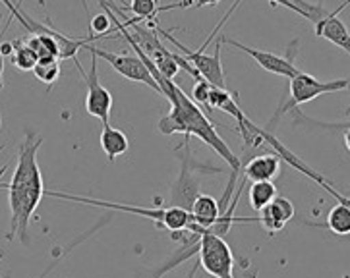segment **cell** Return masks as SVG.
<instances>
[{"instance_id":"1","label":"cell","mask_w":350,"mask_h":278,"mask_svg":"<svg viewBox=\"0 0 350 278\" xmlns=\"http://www.w3.org/2000/svg\"><path fill=\"white\" fill-rule=\"evenodd\" d=\"M41 145H43L41 135L25 132V137L18 151V165L14 170V176L6 186L8 201H10V232L6 240L18 238L23 245L29 244V234H27L29 221L45 195L43 174L37 163V153Z\"/></svg>"},{"instance_id":"2","label":"cell","mask_w":350,"mask_h":278,"mask_svg":"<svg viewBox=\"0 0 350 278\" xmlns=\"http://www.w3.org/2000/svg\"><path fill=\"white\" fill-rule=\"evenodd\" d=\"M167 91L169 93H165V97L169 99L172 111L159 120V132L165 135L182 134L198 137L205 145H209L217 155L223 156V161L230 167V170H240L242 168L240 158L230 151V147L223 141V137L217 134L215 124L188 97V93H184L174 81L170 83Z\"/></svg>"},{"instance_id":"3","label":"cell","mask_w":350,"mask_h":278,"mask_svg":"<svg viewBox=\"0 0 350 278\" xmlns=\"http://www.w3.org/2000/svg\"><path fill=\"white\" fill-rule=\"evenodd\" d=\"M45 195L49 197H57V199L76 201V203H85L91 207H101V209H109V211H120V212H132L137 217L149 219L157 224L159 228H165L169 232H184L190 223V211L180 209V207H136V205H124V203H113V201L103 199H91L85 195H74V193H64V191H53V189H45Z\"/></svg>"},{"instance_id":"4","label":"cell","mask_w":350,"mask_h":278,"mask_svg":"<svg viewBox=\"0 0 350 278\" xmlns=\"http://www.w3.org/2000/svg\"><path fill=\"white\" fill-rule=\"evenodd\" d=\"M174 153L180 161V174L170 186L169 205L190 211L196 197L202 193L200 191L202 178L207 174H219V172H223V168L204 165V163L196 161L192 155V147H190V135H184L182 143L174 149Z\"/></svg>"},{"instance_id":"5","label":"cell","mask_w":350,"mask_h":278,"mask_svg":"<svg viewBox=\"0 0 350 278\" xmlns=\"http://www.w3.org/2000/svg\"><path fill=\"white\" fill-rule=\"evenodd\" d=\"M350 89V79H331V81H319L314 76L306 74V72H298L294 78H291V99L282 105L281 109L277 111V114L273 116L271 124L267 128V132H273L275 122L281 118L284 112L294 111L296 107L310 102V100L317 99L325 93H337V91Z\"/></svg>"},{"instance_id":"6","label":"cell","mask_w":350,"mask_h":278,"mask_svg":"<svg viewBox=\"0 0 350 278\" xmlns=\"http://www.w3.org/2000/svg\"><path fill=\"white\" fill-rule=\"evenodd\" d=\"M157 33H161L165 39H169L170 43L174 46H178L180 48V53L184 55V58L192 64L198 72H200V76L207 81V83H211L213 87H219V89H226V81H225V72H223V64H221V46H223V35L221 37H217V41H215V53L213 55H207L205 51H190V48H186V46L182 45L178 39H174V35H170L169 31H165V29H161L157 27Z\"/></svg>"},{"instance_id":"7","label":"cell","mask_w":350,"mask_h":278,"mask_svg":"<svg viewBox=\"0 0 350 278\" xmlns=\"http://www.w3.org/2000/svg\"><path fill=\"white\" fill-rule=\"evenodd\" d=\"M198 263L200 267L213 278H234V257L230 247L225 242V238L215 236V234H205L202 238V247L198 253Z\"/></svg>"},{"instance_id":"8","label":"cell","mask_w":350,"mask_h":278,"mask_svg":"<svg viewBox=\"0 0 350 278\" xmlns=\"http://www.w3.org/2000/svg\"><path fill=\"white\" fill-rule=\"evenodd\" d=\"M83 48H88L97 58H103L105 62H109L122 78L130 79V81H137V83H144V85L151 87L155 93L161 95L159 83L151 76V72L147 70V66L142 62V58L137 55H130V53H109V51L97 48V46H91L90 43L83 46Z\"/></svg>"},{"instance_id":"9","label":"cell","mask_w":350,"mask_h":278,"mask_svg":"<svg viewBox=\"0 0 350 278\" xmlns=\"http://www.w3.org/2000/svg\"><path fill=\"white\" fill-rule=\"evenodd\" d=\"M91 55V68L90 72L85 74L79 62L76 66L81 70V76L85 81V87H88V97H85V111L90 112L91 116L99 118L101 124H111V112H113V95L107 87H103L99 76H97V64H99V58L90 53Z\"/></svg>"},{"instance_id":"10","label":"cell","mask_w":350,"mask_h":278,"mask_svg":"<svg viewBox=\"0 0 350 278\" xmlns=\"http://www.w3.org/2000/svg\"><path fill=\"white\" fill-rule=\"evenodd\" d=\"M223 43L234 46V48H238V51H242V53H246L248 56H252V58L258 62V66H261L265 72H269V74H275V76L294 78V76L300 72L298 68L294 66L293 56L284 58V56L273 55V53H265V51H260V48H252V46L242 45V43H238V41L230 39V37H225V35H223Z\"/></svg>"},{"instance_id":"11","label":"cell","mask_w":350,"mask_h":278,"mask_svg":"<svg viewBox=\"0 0 350 278\" xmlns=\"http://www.w3.org/2000/svg\"><path fill=\"white\" fill-rule=\"evenodd\" d=\"M349 4L350 2L347 0L340 8H337L335 12H331V14H327L323 20H319L317 23H314V27H316L317 37L327 39L329 43L337 45L340 51H345V53H349L350 55V31L349 27H347V23L339 18L340 12L345 10Z\"/></svg>"},{"instance_id":"12","label":"cell","mask_w":350,"mask_h":278,"mask_svg":"<svg viewBox=\"0 0 350 278\" xmlns=\"http://www.w3.org/2000/svg\"><path fill=\"white\" fill-rule=\"evenodd\" d=\"M294 212L296 211H294L293 201L282 197V195H277L269 205H265L261 209L258 223L263 226L265 232H281L282 228L286 226V223H291L294 219Z\"/></svg>"},{"instance_id":"13","label":"cell","mask_w":350,"mask_h":278,"mask_svg":"<svg viewBox=\"0 0 350 278\" xmlns=\"http://www.w3.org/2000/svg\"><path fill=\"white\" fill-rule=\"evenodd\" d=\"M244 172V178L248 182H265V180L277 178L279 170H281V156L273 153L265 155H256L250 158L244 167L240 168Z\"/></svg>"},{"instance_id":"14","label":"cell","mask_w":350,"mask_h":278,"mask_svg":"<svg viewBox=\"0 0 350 278\" xmlns=\"http://www.w3.org/2000/svg\"><path fill=\"white\" fill-rule=\"evenodd\" d=\"M99 143H101L103 153L107 155V158L114 163L120 155H126L130 151V141H128V135L120 130L113 128L111 124H105L103 126L101 137H99Z\"/></svg>"},{"instance_id":"15","label":"cell","mask_w":350,"mask_h":278,"mask_svg":"<svg viewBox=\"0 0 350 278\" xmlns=\"http://www.w3.org/2000/svg\"><path fill=\"white\" fill-rule=\"evenodd\" d=\"M277 197V188L271 180H265V182H252L248 191V201L250 207L254 211L260 212L265 205H269L273 199Z\"/></svg>"},{"instance_id":"16","label":"cell","mask_w":350,"mask_h":278,"mask_svg":"<svg viewBox=\"0 0 350 278\" xmlns=\"http://www.w3.org/2000/svg\"><path fill=\"white\" fill-rule=\"evenodd\" d=\"M14 53H12V62L14 66L22 72H33L37 64V55L27 45H22V41H14Z\"/></svg>"},{"instance_id":"17","label":"cell","mask_w":350,"mask_h":278,"mask_svg":"<svg viewBox=\"0 0 350 278\" xmlns=\"http://www.w3.org/2000/svg\"><path fill=\"white\" fill-rule=\"evenodd\" d=\"M107 223H109V221H103V223L95 224V226H93V228H90L88 232H83V234H81V236H79V238H76V240H74L72 244L66 245V247H64V249H62V251H60V253H58V255L55 257V259H53V263H51V265H49V267H46L45 270H43V273H41V277H39V278H46V277H49V275H51V273H53V270L57 268L58 263H60V261H62L64 257L68 255L70 251H72V249H74L76 245L81 244L83 240H88V238H90V236H91V234H93V232H99V228H101V226H105V224H107Z\"/></svg>"},{"instance_id":"18","label":"cell","mask_w":350,"mask_h":278,"mask_svg":"<svg viewBox=\"0 0 350 278\" xmlns=\"http://www.w3.org/2000/svg\"><path fill=\"white\" fill-rule=\"evenodd\" d=\"M35 78L43 81L46 85H53L58 78H60V64L58 60H51V62H37L33 68Z\"/></svg>"},{"instance_id":"19","label":"cell","mask_w":350,"mask_h":278,"mask_svg":"<svg viewBox=\"0 0 350 278\" xmlns=\"http://www.w3.org/2000/svg\"><path fill=\"white\" fill-rule=\"evenodd\" d=\"M111 18H109V14L105 12V14H95L93 18H91L90 23V31L91 35H99V37H105V35L111 31Z\"/></svg>"},{"instance_id":"20","label":"cell","mask_w":350,"mask_h":278,"mask_svg":"<svg viewBox=\"0 0 350 278\" xmlns=\"http://www.w3.org/2000/svg\"><path fill=\"white\" fill-rule=\"evenodd\" d=\"M209 91H211V83H207L205 79H198V81L193 83L192 97L196 102L207 107V112H213L211 111V107H209Z\"/></svg>"},{"instance_id":"21","label":"cell","mask_w":350,"mask_h":278,"mask_svg":"<svg viewBox=\"0 0 350 278\" xmlns=\"http://www.w3.org/2000/svg\"><path fill=\"white\" fill-rule=\"evenodd\" d=\"M0 2H2V4H4V6H6L8 10H10L12 18H16V20H18V22L22 23L23 27H25V31H29V33H31V25H29V16H27V14H23V12L20 10V6H18V4H14L12 0H0Z\"/></svg>"},{"instance_id":"22","label":"cell","mask_w":350,"mask_h":278,"mask_svg":"<svg viewBox=\"0 0 350 278\" xmlns=\"http://www.w3.org/2000/svg\"><path fill=\"white\" fill-rule=\"evenodd\" d=\"M296 116L300 118V120H304L308 124H314L317 128H325V130H345V128H350V122L345 124H323V122H314V120H310V118H306L304 114H300V112H296Z\"/></svg>"},{"instance_id":"23","label":"cell","mask_w":350,"mask_h":278,"mask_svg":"<svg viewBox=\"0 0 350 278\" xmlns=\"http://www.w3.org/2000/svg\"><path fill=\"white\" fill-rule=\"evenodd\" d=\"M0 39H2V14H0ZM0 43H2V41H0ZM2 76H4V55H2V51H0V89L4 87Z\"/></svg>"},{"instance_id":"24","label":"cell","mask_w":350,"mask_h":278,"mask_svg":"<svg viewBox=\"0 0 350 278\" xmlns=\"http://www.w3.org/2000/svg\"><path fill=\"white\" fill-rule=\"evenodd\" d=\"M221 0H193V6L196 8H204V6H215V4H219Z\"/></svg>"},{"instance_id":"25","label":"cell","mask_w":350,"mask_h":278,"mask_svg":"<svg viewBox=\"0 0 350 278\" xmlns=\"http://www.w3.org/2000/svg\"><path fill=\"white\" fill-rule=\"evenodd\" d=\"M271 4H281L284 8H288V10L294 12V0H269Z\"/></svg>"},{"instance_id":"26","label":"cell","mask_w":350,"mask_h":278,"mask_svg":"<svg viewBox=\"0 0 350 278\" xmlns=\"http://www.w3.org/2000/svg\"><path fill=\"white\" fill-rule=\"evenodd\" d=\"M345 147L350 151V128H345Z\"/></svg>"},{"instance_id":"27","label":"cell","mask_w":350,"mask_h":278,"mask_svg":"<svg viewBox=\"0 0 350 278\" xmlns=\"http://www.w3.org/2000/svg\"><path fill=\"white\" fill-rule=\"evenodd\" d=\"M6 170H8V167H6V165H4V167L0 168V178H2L4 174H6Z\"/></svg>"},{"instance_id":"28","label":"cell","mask_w":350,"mask_h":278,"mask_svg":"<svg viewBox=\"0 0 350 278\" xmlns=\"http://www.w3.org/2000/svg\"><path fill=\"white\" fill-rule=\"evenodd\" d=\"M0 128H2V118H0ZM2 149H4V145H0V153H2Z\"/></svg>"},{"instance_id":"29","label":"cell","mask_w":350,"mask_h":278,"mask_svg":"<svg viewBox=\"0 0 350 278\" xmlns=\"http://www.w3.org/2000/svg\"><path fill=\"white\" fill-rule=\"evenodd\" d=\"M2 278H10V275H6V277H2Z\"/></svg>"},{"instance_id":"30","label":"cell","mask_w":350,"mask_h":278,"mask_svg":"<svg viewBox=\"0 0 350 278\" xmlns=\"http://www.w3.org/2000/svg\"><path fill=\"white\" fill-rule=\"evenodd\" d=\"M2 257H4V253H0V259H2Z\"/></svg>"},{"instance_id":"31","label":"cell","mask_w":350,"mask_h":278,"mask_svg":"<svg viewBox=\"0 0 350 278\" xmlns=\"http://www.w3.org/2000/svg\"><path fill=\"white\" fill-rule=\"evenodd\" d=\"M20 2H22V0H20Z\"/></svg>"},{"instance_id":"32","label":"cell","mask_w":350,"mask_h":278,"mask_svg":"<svg viewBox=\"0 0 350 278\" xmlns=\"http://www.w3.org/2000/svg\"><path fill=\"white\" fill-rule=\"evenodd\" d=\"M349 2H350V0H349Z\"/></svg>"}]
</instances>
